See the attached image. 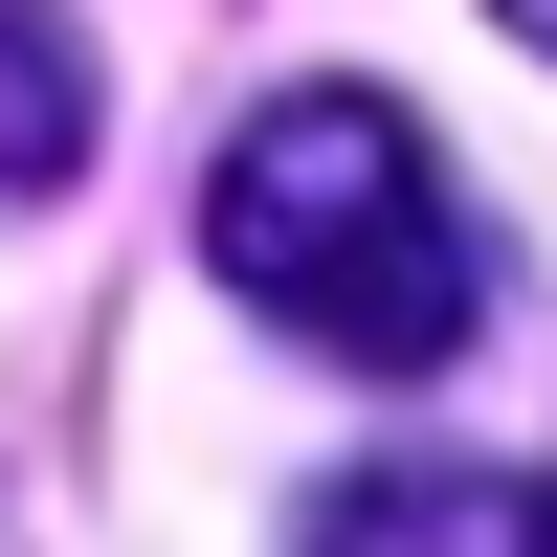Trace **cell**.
I'll list each match as a JSON object with an SVG mask.
<instances>
[{
  "mask_svg": "<svg viewBox=\"0 0 557 557\" xmlns=\"http://www.w3.org/2000/svg\"><path fill=\"white\" fill-rule=\"evenodd\" d=\"M201 268L268 312V335L357 357V380H446L491 312V223L446 201L424 112H380V89H290V112L223 134L201 178Z\"/></svg>",
  "mask_w": 557,
  "mask_h": 557,
  "instance_id": "cell-1",
  "label": "cell"
},
{
  "mask_svg": "<svg viewBox=\"0 0 557 557\" xmlns=\"http://www.w3.org/2000/svg\"><path fill=\"white\" fill-rule=\"evenodd\" d=\"M290 557H557V491L535 469H357Z\"/></svg>",
  "mask_w": 557,
  "mask_h": 557,
  "instance_id": "cell-2",
  "label": "cell"
},
{
  "mask_svg": "<svg viewBox=\"0 0 557 557\" xmlns=\"http://www.w3.org/2000/svg\"><path fill=\"white\" fill-rule=\"evenodd\" d=\"M67 157H89V45L67 0H0V201H45Z\"/></svg>",
  "mask_w": 557,
  "mask_h": 557,
  "instance_id": "cell-3",
  "label": "cell"
},
{
  "mask_svg": "<svg viewBox=\"0 0 557 557\" xmlns=\"http://www.w3.org/2000/svg\"><path fill=\"white\" fill-rule=\"evenodd\" d=\"M491 23H513V45H535V67H557V0H491Z\"/></svg>",
  "mask_w": 557,
  "mask_h": 557,
  "instance_id": "cell-4",
  "label": "cell"
}]
</instances>
